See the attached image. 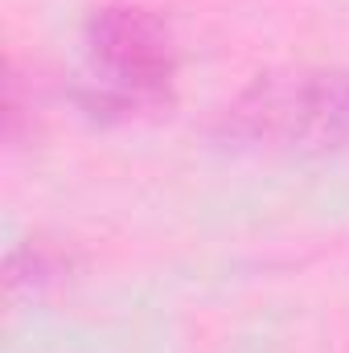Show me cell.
Returning <instances> with one entry per match:
<instances>
[{"instance_id": "obj_2", "label": "cell", "mask_w": 349, "mask_h": 353, "mask_svg": "<svg viewBox=\"0 0 349 353\" xmlns=\"http://www.w3.org/2000/svg\"><path fill=\"white\" fill-rule=\"evenodd\" d=\"M94 87L83 94L94 115H136L169 99L177 79L173 29L140 4H107L87 21Z\"/></svg>"}, {"instance_id": "obj_1", "label": "cell", "mask_w": 349, "mask_h": 353, "mask_svg": "<svg viewBox=\"0 0 349 353\" xmlns=\"http://www.w3.org/2000/svg\"><path fill=\"white\" fill-rule=\"evenodd\" d=\"M218 136L271 152L341 148L349 144V70L296 66L259 74L218 111Z\"/></svg>"}, {"instance_id": "obj_3", "label": "cell", "mask_w": 349, "mask_h": 353, "mask_svg": "<svg viewBox=\"0 0 349 353\" xmlns=\"http://www.w3.org/2000/svg\"><path fill=\"white\" fill-rule=\"evenodd\" d=\"M66 255L54 247V243H41V239H29L25 247H17L12 255H8V288L12 292H37V288H46V283H54V279H62L66 275Z\"/></svg>"}]
</instances>
